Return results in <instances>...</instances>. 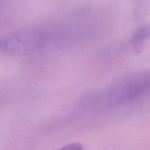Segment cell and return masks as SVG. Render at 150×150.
Here are the masks:
<instances>
[{
  "label": "cell",
  "instance_id": "obj_1",
  "mask_svg": "<svg viewBox=\"0 0 150 150\" xmlns=\"http://www.w3.org/2000/svg\"><path fill=\"white\" fill-rule=\"evenodd\" d=\"M150 92V70L125 75L84 100L85 106L94 111L114 108L139 99Z\"/></svg>",
  "mask_w": 150,
  "mask_h": 150
},
{
  "label": "cell",
  "instance_id": "obj_2",
  "mask_svg": "<svg viewBox=\"0 0 150 150\" xmlns=\"http://www.w3.org/2000/svg\"><path fill=\"white\" fill-rule=\"evenodd\" d=\"M48 27H27L7 33L0 38V53L5 57H21L46 48L57 38Z\"/></svg>",
  "mask_w": 150,
  "mask_h": 150
},
{
  "label": "cell",
  "instance_id": "obj_3",
  "mask_svg": "<svg viewBox=\"0 0 150 150\" xmlns=\"http://www.w3.org/2000/svg\"><path fill=\"white\" fill-rule=\"evenodd\" d=\"M149 39L150 22L139 26L135 30L133 35H132L131 41L133 45L136 48H140Z\"/></svg>",
  "mask_w": 150,
  "mask_h": 150
},
{
  "label": "cell",
  "instance_id": "obj_4",
  "mask_svg": "<svg viewBox=\"0 0 150 150\" xmlns=\"http://www.w3.org/2000/svg\"><path fill=\"white\" fill-rule=\"evenodd\" d=\"M56 150H83V145L80 143H71Z\"/></svg>",
  "mask_w": 150,
  "mask_h": 150
}]
</instances>
